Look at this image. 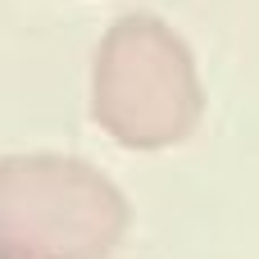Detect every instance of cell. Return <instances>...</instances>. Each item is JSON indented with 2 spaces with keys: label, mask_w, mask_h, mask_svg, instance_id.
Returning a JSON list of instances; mask_svg holds the SVG:
<instances>
[{
  "label": "cell",
  "mask_w": 259,
  "mask_h": 259,
  "mask_svg": "<svg viewBox=\"0 0 259 259\" xmlns=\"http://www.w3.org/2000/svg\"><path fill=\"white\" fill-rule=\"evenodd\" d=\"M205 114L191 46L150 14L118 18L91 64V118L127 150L182 146Z\"/></svg>",
  "instance_id": "obj_1"
},
{
  "label": "cell",
  "mask_w": 259,
  "mask_h": 259,
  "mask_svg": "<svg viewBox=\"0 0 259 259\" xmlns=\"http://www.w3.org/2000/svg\"><path fill=\"white\" fill-rule=\"evenodd\" d=\"M132 228L123 187L73 155L0 159V259H109Z\"/></svg>",
  "instance_id": "obj_2"
}]
</instances>
